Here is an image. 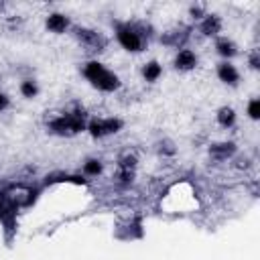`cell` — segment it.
Masks as SVG:
<instances>
[{
    "mask_svg": "<svg viewBox=\"0 0 260 260\" xmlns=\"http://www.w3.org/2000/svg\"><path fill=\"white\" fill-rule=\"evenodd\" d=\"M142 75H144V79H146V81H156V79H158V75H160V65H158L156 61L146 63V65H144V69H142Z\"/></svg>",
    "mask_w": 260,
    "mask_h": 260,
    "instance_id": "obj_10",
    "label": "cell"
},
{
    "mask_svg": "<svg viewBox=\"0 0 260 260\" xmlns=\"http://www.w3.org/2000/svg\"><path fill=\"white\" fill-rule=\"evenodd\" d=\"M232 152H234V144H232V142H221V144H213V146H211V154H213L215 158H219V160L228 158Z\"/></svg>",
    "mask_w": 260,
    "mask_h": 260,
    "instance_id": "obj_9",
    "label": "cell"
},
{
    "mask_svg": "<svg viewBox=\"0 0 260 260\" xmlns=\"http://www.w3.org/2000/svg\"><path fill=\"white\" fill-rule=\"evenodd\" d=\"M116 37H118L120 45L128 51H140V47H142V37L134 24H118Z\"/></svg>",
    "mask_w": 260,
    "mask_h": 260,
    "instance_id": "obj_2",
    "label": "cell"
},
{
    "mask_svg": "<svg viewBox=\"0 0 260 260\" xmlns=\"http://www.w3.org/2000/svg\"><path fill=\"white\" fill-rule=\"evenodd\" d=\"M120 126H122V122L116 120V118H100V120H91V122L87 124V130H89L93 136L102 138V136H108V134L118 132Z\"/></svg>",
    "mask_w": 260,
    "mask_h": 260,
    "instance_id": "obj_3",
    "label": "cell"
},
{
    "mask_svg": "<svg viewBox=\"0 0 260 260\" xmlns=\"http://www.w3.org/2000/svg\"><path fill=\"white\" fill-rule=\"evenodd\" d=\"M219 28H221V20H219V16H215V14H207V16L203 18V22H201V32L207 35V37L217 35Z\"/></svg>",
    "mask_w": 260,
    "mask_h": 260,
    "instance_id": "obj_6",
    "label": "cell"
},
{
    "mask_svg": "<svg viewBox=\"0 0 260 260\" xmlns=\"http://www.w3.org/2000/svg\"><path fill=\"white\" fill-rule=\"evenodd\" d=\"M201 12H203L201 6H193V8H191V14H193L195 18H201Z\"/></svg>",
    "mask_w": 260,
    "mask_h": 260,
    "instance_id": "obj_16",
    "label": "cell"
},
{
    "mask_svg": "<svg viewBox=\"0 0 260 260\" xmlns=\"http://www.w3.org/2000/svg\"><path fill=\"white\" fill-rule=\"evenodd\" d=\"M83 171H85L87 175H98V173L102 171V162H100V160H87V162L83 165Z\"/></svg>",
    "mask_w": 260,
    "mask_h": 260,
    "instance_id": "obj_14",
    "label": "cell"
},
{
    "mask_svg": "<svg viewBox=\"0 0 260 260\" xmlns=\"http://www.w3.org/2000/svg\"><path fill=\"white\" fill-rule=\"evenodd\" d=\"M234 120H236V114H234V110L232 108H221L219 112H217V122L221 124V126H232L234 124Z\"/></svg>",
    "mask_w": 260,
    "mask_h": 260,
    "instance_id": "obj_12",
    "label": "cell"
},
{
    "mask_svg": "<svg viewBox=\"0 0 260 260\" xmlns=\"http://www.w3.org/2000/svg\"><path fill=\"white\" fill-rule=\"evenodd\" d=\"M67 26H69L67 16L57 14V12H55V14H49V18H47V28H49V30H53V32H65Z\"/></svg>",
    "mask_w": 260,
    "mask_h": 260,
    "instance_id": "obj_7",
    "label": "cell"
},
{
    "mask_svg": "<svg viewBox=\"0 0 260 260\" xmlns=\"http://www.w3.org/2000/svg\"><path fill=\"white\" fill-rule=\"evenodd\" d=\"M37 83L32 81V79H26V81H22L20 83V93L24 95V98H35L37 95Z\"/></svg>",
    "mask_w": 260,
    "mask_h": 260,
    "instance_id": "obj_13",
    "label": "cell"
},
{
    "mask_svg": "<svg viewBox=\"0 0 260 260\" xmlns=\"http://www.w3.org/2000/svg\"><path fill=\"white\" fill-rule=\"evenodd\" d=\"M248 114H250V118H258L260 116V102L258 100H252L250 104H248Z\"/></svg>",
    "mask_w": 260,
    "mask_h": 260,
    "instance_id": "obj_15",
    "label": "cell"
},
{
    "mask_svg": "<svg viewBox=\"0 0 260 260\" xmlns=\"http://www.w3.org/2000/svg\"><path fill=\"white\" fill-rule=\"evenodd\" d=\"M83 73H85V77H87L98 89H102V91H114V89H118V85H120L118 77H116L110 69H106L102 63H98V61L87 63L85 69H83Z\"/></svg>",
    "mask_w": 260,
    "mask_h": 260,
    "instance_id": "obj_1",
    "label": "cell"
},
{
    "mask_svg": "<svg viewBox=\"0 0 260 260\" xmlns=\"http://www.w3.org/2000/svg\"><path fill=\"white\" fill-rule=\"evenodd\" d=\"M217 77L223 81V83H236L238 81V71H236V67L234 65H230V63H221L219 67H217Z\"/></svg>",
    "mask_w": 260,
    "mask_h": 260,
    "instance_id": "obj_8",
    "label": "cell"
},
{
    "mask_svg": "<svg viewBox=\"0 0 260 260\" xmlns=\"http://www.w3.org/2000/svg\"><path fill=\"white\" fill-rule=\"evenodd\" d=\"M217 53L223 55V57H234L238 51H236V45H234L232 41L221 39V41H217Z\"/></svg>",
    "mask_w": 260,
    "mask_h": 260,
    "instance_id": "obj_11",
    "label": "cell"
},
{
    "mask_svg": "<svg viewBox=\"0 0 260 260\" xmlns=\"http://www.w3.org/2000/svg\"><path fill=\"white\" fill-rule=\"evenodd\" d=\"M77 39L81 41V45H85L89 51H102L106 47V39L95 32V30H87V28H77Z\"/></svg>",
    "mask_w": 260,
    "mask_h": 260,
    "instance_id": "obj_4",
    "label": "cell"
},
{
    "mask_svg": "<svg viewBox=\"0 0 260 260\" xmlns=\"http://www.w3.org/2000/svg\"><path fill=\"white\" fill-rule=\"evenodd\" d=\"M195 63H197V57H195V53L189 51V49H181V51L177 53V57H175V65H177V69H183V71L193 69Z\"/></svg>",
    "mask_w": 260,
    "mask_h": 260,
    "instance_id": "obj_5",
    "label": "cell"
},
{
    "mask_svg": "<svg viewBox=\"0 0 260 260\" xmlns=\"http://www.w3.org/2000/svg\"><path fill=\"white\" fill-rule=\"evenodd\" d=\"M6 106H8V98L4 93H0V110H4Z\"/></svg>",
    "mask_w": 260,
    "mask_h": 260,
    "instance_id": "obj_17",
    "label": "cell"
}]
</instances>
